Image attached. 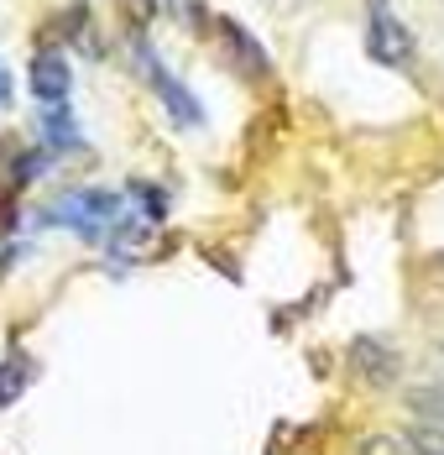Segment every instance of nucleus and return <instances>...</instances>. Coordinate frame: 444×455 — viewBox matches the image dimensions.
Here are the masks:
<instances>
[{
    "mask_svg": "<svg viewBox=\"0 0 444 455\" xmlns=\"http://www.w3.org/2000/svg\"><path fill=\"white\" fill-rule=\"evenodd\" d=\"M131 52H136V68L152 79V90H157V100L168 105V116H173V126H183V132H194V126H204V105L188 94V84L178 79V74H168L163 63H157V52H152V43L147 37H131Z\"/></svg>",
    "mask_w": 444,
    "mask_h": 455,
    "instance_id": "f257e3e1",
    "label": "nucleus"
},
{
    "mask_svg": "<svg viewBox=\"0 0 444 455\" xmlns=\"http://www.w3.org/2000/svg\"><path fill=\"white\" fill-rule=\"evenodd\" d=\"M366 52L382 63V68H408L413 63V32L392 16L387 0H371V27H366Z\"/></svg>",
    "mask_w": 444,
    "mask_h": 455,
    "instance_id": "f03ea898",
    "label": "nucleus"
},
{
    "mask_svg": "<svg viewBox=\"0 0 444 455\" xmlns=\"http://www.w3.org/2000/svg\"><path fill=\"white\" fill-rule=\"evenodd\" d=\"M351 371L361 382H371V387H392L402 377V362L392 346H382L377 335H355L351 340Z\"/></svg>",
    "mask_w": 444,
    "mask_h": 455,
    "instance_id": "7ed1b4c3",
    "label": "nucleus"
},
{
    "mask_svg": "<svg viewBox=\"0 0 444 455\" xmlns=\"http://www.w3.org/2000/svg\"><path fill=\"white\" fill-rule=\"evenodd\" d=\"M68 90H74V79H68L63 52H37L32 58V94L43 105H68Z\"/></svg>",
    "mask_w": 444,
    "mask_h": 455,
    "instance_id": "20e7f679",
    "label": "nucleus"
},
{
    "mask_svg": "<svg viewBox=\"0 0 444 455\" xmlns=\"http://www.w3.org/2000/svg\"><path fill=\"white\" fill-rule=\"evenodd\" d=\"M43 147L47 152H79V126L68 116V105H43Z\"/></svg>",
    "mask_w": 444,
    "mask_h": 455,
    "instance_id": "39448f33",
    "label": "nucleus"
},
{
    "mask_svg": "<svg viewBox=\"0 0 444 455\" xmlns=\"http://www.w3.org/2000/svg\"><path fill=\"white\" fill-rule=\"evenodd\" d=\"M220 32H225V37H230V52L241 58V68H246V74H272V63H266L262 43H257V37H251L246 27H235L230 16H220Z\"/></svg>",
    "mask_w": 444,
    "mask_h": 455,
    "instance_id": "423d86ee",
    "label": "nucleus"
},
{
    "mask_svg": "<svg viewBox=\"0 0 444 455\" xmlns=\"http://www.w3.org/2000/svg\"><path fill=\"white\" fill-rule=\"evenodd\" d=\"M79 204L89 210V220H99V226H110L121 215V194H110V188H84Z\"/></svg>",
    "mask_w": 444,
    "mask_h": 455,
    "instance_id": "0eeeda50",
    "label": "nucleus"
},
{
    "mask_svg": "<svg viewBox=\"0 0 444 455\" xmlns=\"http://www.w3.org/2000/svg\"><path fill=\"white\" fill-rule=\"evenodd\" d=\"M408 451H413V455H444V429L418 419V424L408 429Z\"/></svg>",
    "mask_w": 444,
    "mask_h": 455,
    "instance_id": "6e6552de",
    "label": "nucleus"
},
{
    "mask_svg": "<svg viewBox=\"0 0 444 455\" xmlns=\"http://www.w3.org/2000/svg\"><path fill=\"white\" fill-rule=\"evenodd\" d=\"M408 403H413V413H424L429 424H440L444 429V387H413Z\"/></svg>",
    "mask_w": 444,
    "mask_h": 455,
    "instance_id": "1a4fd4ad",
    "label": "nucleus"
},
{
    "mask_svg": "<svg viewBox=\"0 0 444 455\" xmlns=\"http://www.w3.org/2000/svg\"><path fill=\"white\" fill-rule=\"evenodd\" d=\"M361 455H413V451L398 435H371V440H361Z\"/></svg>",
    "mask_w": 444,
    "mask_h": 455,
    "instance_id": "9d476101",
    "label": "nucleus"
},
{
    "mask_svg": "<svg viewBox=\"0 0 444 455\" xmlns=\"http://www.w3.org/2000/svg\"><path fill=\"white\" fill-rule=\"evenodd\" d=\"M131 194L147 199V220H168V199H163V188H152V183H131Z\"/></svg>",
    "mask_w": 444,
    "mask_h": 455,
    "instance_id": "9b49d317",
    "label": "nucleus"
},
{
    "mask_svg": "<svg viewBox=\"0 0 444 455\" xmlns=\"http://www.w3.org/2000/svg\"><path fill=\"white\" fill-rule=\"evenodd\" d=\"M0 105H11V74H5V63H0Z\"/></svg>",
    "mask_w": 444,
    "mask_h": 455,
    "instance_id": "f8f14e48",
    "label": "nucleus"
}]
</instances>
